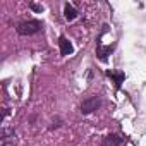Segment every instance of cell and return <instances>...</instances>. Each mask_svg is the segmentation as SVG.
Returning <instances> with one entry per match:
<instances>
[{
    "instance_id": "1",
    "label": "cell",
    "mask_w": 146,
    "mask_h": 146,
    "mask_svg": "<svg viewBox=\"0 0 146 146\" xmlns=\"http://www.w3.org/2000/svg\"><path fill=\"white\" fill-rule=\"evenodd\" d=\"M41 29V23L40 21H24L17 26V33L19 35H35Z\"/></svg>"
},
{
    "instance_id": "2",
    "label": "cell",
    "mask_w": 146,
    "mask_h": 146,
    "mask_svg": "<svg viewBox=\"0 0 146 146\" xmlns=\"http://www.w3.org/2000/svg\"><path fill=\"white\" fill-rule=\"evenodd\" d=\"M100 105V100L98 98H88V100H84L83 102V105H81V112L83 113H91L93 110H96V107Z\"/></svg>"
},
{
    "instance_id": "3",
    "label": "cell",
    "mask_w": 146,
    "mask_h": 146,
    "mask_svg": "<svg viewBox=\"0 0 146 146\" xmlns=\"http://www.w3.org/2000/svg\"><path fill=\"white\" fill-rule=\"evenodd\" d=\"M58 48H60V53H62V55H70L72 52H74V46H72V43H70L65 36H60V40H58Z\"/></svg>"
},
{
    "instance_id": "4",
    "label": "cell",
    "mask_w": 146,
    "mask_h": 146,
    "mask_svg": "<svg viewBox=\"0 0 146 146\" xmlns=\"http://www.w3.org/2000/svg\"><path fill=\"white\" fill-rule=\"evenodd\" d=\"M112 50H113V46H102V45H100V46L96 48V55H98L100 60L105 62V60L108 58V55L112 53Z\"/></svg>"
},
{
    "instance_id": "5",
    "label": "cell",
    "mask_w": 146,
    "mask_h": 146,
    "mask_svg": "<svg viewBox=\"0 0 146 146\" xmlns=\"http://www.w3.org/2000/svg\"><path fill=\"white\" fill-rule=\"evenodd\" d=\"M64 16H65L67 21H74V19L78 17V11L72 7L70 4H65V7H64Z\"/></svg>"
},
{
    "instance_id": "6",
    "label": "cell",
    "mask_w": 146,
    "mask_h": 146,
    "mask_svg": "<svg viewBox=\"0 0 146 146\" xmlns=\"http://www.w3.org/2000/svg\"><path fill=\"white\" fill-rule=\"evenodd\" d=\"M120 137H117V136H107L105 139H103V143H102V146H119L120 144Z\"/></svg>"
},
{
    "instance_id": "7",
    "label": "cell",
    "mask_w": 146,
    "mask_h": 146,
    "mask_svg": "<svg viewBox=\"0 0 146 146\" xmlns=\"http://www.w3.org/2000/svg\"><path fill=\"white\" fill-rule=\"evenodd\" d=\"M108 76H112V78L115 79V84H117V86H120V83L124 81V72H112V70H110Z\"/></svg>"
},
{
    "instance_id": "8",
    "label": "cell",
    "mask_w": 146,
    "mask_h": 146,
    "mask_svg": "<svg viewBox=\"0 0 146 146\" xmlns=\"http://www.w3.org/2000/svg\"><path fill=\"white\" fill-rule=\"evenodd\" d=\"M31 9H33L35 12H41V11H43V5H40V4H31Z\"/></svg>"
}]
</instances>
